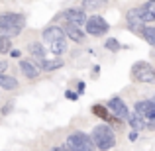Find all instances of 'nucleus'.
Here are the masks:
<instances>
[{"label": "nucleus", "instance_id": "2", "mask_svg": "<svg viewBox=\"0 0 155 151\" xmlns=\"http://www.w3.org/2000/svg\"><path fill=\"white\" fill-rule=\"evenodd\" d=\"M91 140L94 143V147H98L100 151H110L116 145V133H114V130L108 124H100L92 130Z\"/></svg>", "mask_w": 155, "mask_h": 151}, {"label": "nucleus", "instance_id": "7", "mask_svg": "<svg viewBox=\"0 0 155 151\" xmlns=\"http://www.w3.org/2000/svg\"><path fill=\"white\" fill-rule=\"evenodd\" d=\"M106 108H108V112L112 114L114 118H118V120H126L130 114L128 106H126V102L120 98V96H114V98L108 100V104H106Z\"/></svg>", "mask_w": 155, "mask_h": 151}, {"label": "nucleus", "instance_id": "1", "mask_svg": "<svg viewBox=\"0 0 155 151\" xmlns=\"http://www.w3.org/2000/svg\"><path fill=\"white\" fill-rule=\"evenodd\" d=\"M26 28V16L18 12H4L0 14V35H20Z\"/></svg>", "mask_w": 155, "mask_h": 151}, {"label": "nucleus", "instance_id": "15", "mask_svg": "<svg viewBox=\"0 0 155 151\" xmlns=\"http://www.w3.org/2000/svg\"><path fill=\"white\" fill-rule=\"evenodd\" d=\"M0 88H4V90H16L18 88V80L14 77L6 75V73H0Z\"/></svg>", "mask_w": 155, "mask_h": 151}, {"label": "nucleus", "instance_id": "5", "mask_svg": "<svg viewBox=\"0 0 155 151\" xmlns=\"http://www.w3.org/2000/svg\"><path fill=\"white\" fill-rule=\"evenodd\" d=\"M67 145L71 151H94V143H92L91 136L84 132H73L67 137Z\"/></svg>", "mask_w": 155, "mask_h": 151}, {"label": "nucleus", "instance_id": "19", "mask_svg": "<svg viewBox=\"0 0 155 151\" xmlns=\"http://www.w3.org/2000/svg\"><path fill=\"white\" fill-rule=\"evenodd\" d=\"M141 38H145V41H147L149 45H155V28L151 26V24H145Z\"/></svg>", "mask_w": 155, "mask_h": 151}, {"label": "nucleus", "instance_id": "20", "mask_svg": "<svg viewBox=\"0 0 155 151\" xmlns=\"http://www.w3.org/2000/svg\"><path fill=\"white\" fill-rule=\"evenodd\" d=\"M104 47H106V49H108V51L116 53V51H120V49H122V43L118 41L116 38H108V39H106V41H104Z\"/></svg>", "mask_w": 155, "mask_h": 151}, {"label": "nucleus", "instance_id": "16", "mask_svg": "<svg viewBox=\"0 0 155 151\" xmlns=\"http://www.w3.org/2000/svg\"><path fill=\"white\" fill-rule=\"evenodd\" d=\"M126 120L130 122V126H132L134 132H141V130H145V120L141 116H137L136 112H134V114H128V118H126Z\"/></svg>", "mask_w": 155, "mask_h": 151}, {"label": "nucleus", "instance_id": "29", "mask_svg": "<svg viewBox=\"0 0 155 151\" xmlns=\"http://www.w3.org/2000/svg\"><path fill=\"white\" fill-rule=\"evenodd\" d=\"M83 90H84V83H79V92H77V94H81Z\"/></svg>", "mask_w": 155, "mask_h": 151}, {"label": "nucleus", "instance_id": "22", "mask_svg": "<svg viewBox=\"0 0 155 151\" xmlns=\"http://www.w3.org/2000/svg\"><path fill=\"white\" fill-rule=\"evenodd\" d=\"M12 49V39L6 35H0V53H8Z\"/></svg>", "mask_w": 155, "mask_h": 151}, {"label": "nucleus", "instance_id": "28", "mask_svg": "<svg viewBox=\"0 0 155 151\" xmlns=\"http://www.w3.org/2000/svg\"><path fill=\"white\" fill-rule=\"evenodd\" d=\"M8 53H10L12 57H20V51H18V49H10V51H8Z\"/></svg>", "mask_w": 155, "mask_h": 151}, {"label": "nucleus", "instance_id": "31", "mask_svg": "<svg viewBox=\"0 0 155 151\" xmlns=\"http://www.w3.org/2000/svg\"><path fill=\"white\" fill-rule=\"evenodd\" d=\"M53 151H61V147H53Z\"/></svg>", "mask_w": 155, "mask_h": 151}, {"label": "nucleus", "instance_id": "26", "mask_svg": "<svg viewBox=\"0 0 155 151\" xmlns=\"http://www.w3.org/2000/svg\"><path fill=\"white\" fill-rule=\"evenodd\" d=\"M136 140H137V132L132 130V132H130V141H136Z\"/></svg>", "mask_w": 155, "mask_h": 151}, {"label": "nucleus", "instance_id": "14", "mask_svg": "<svg viewBox=\"0 0 155 151\" xmlns=\"http://www.w3.org/2000/svg\"><path fill=\"white\" fill-rule=\"evenodd\" d=\"M108 6V0H83V8L81 10H88V12H96Z\"/></svg>", "mask_w": 155, "mask_h": 151}, {"label": "nucleus", "instance_id": "30", "mask_svg": "<svg viewBox=\"0 0 155 151\" xmlns=\"http://www.w3.org/2000/svg\"><path fill=\"white\" fill-rule=\"evenodd\" d=\"M61 151H71V149H69V145H67V143H65V145H61Z\"/></svg>", "mask_w": 155, "mask_h": 151}, {"label": "nucleus", "instance_id": "6", "mask_svg": "<svg viewBox=\"0 0 155 151\" xmlns=\"http://www.w3.org/2000/svg\"><path fill=\"white\" fill-rule=\"evenodd\" d=\"M84 30H87V34H88V35L100 38V35L108 34L110 26H108V22H106L102 16L94 14V16H91V18H87V22H84Z\"/></svg>", "mask_w": 155, "mask_h": 151}, {"label": "nucleus", "instance_id": "25", "mask_svg": "<svg viewBox=\"0 0 155 151\" xmlns=\"http://www.w3.org/2000/svg\"><path fill=\"white\" fill-rule=\"evenodd\" d=\"M65 96H67L69 100H77V98H79V94H77V92H73V90H67V92H65Z\"/></svg>", "mask_w": 155, "mask_h": 151}, {"label": "nucleus", "instance_id": "8", "mask_svg": "<svg viewBox=\"0 0 155 151\" xmlns=\"http://www.w3.org/2000/svg\"><path fill=\"white\" fill-rule=\"evenodd\" d=\"M137 116H141L143 120H155V102L153 100H140L134 106Z\"/></svg>", "mask_w": 155, "mask_h": 151}, {"label": "nucleus", "instance_id": "17", "mask_svg": "<svg viewBox=\"0 0 155 151\" xmlns=\"http://www.w3.org/2000/svg\"><path fill=\"white\" fill-rule=\"evenodd\" d=\"M61 67H63V59H59V57H53V59H43V63H41V69H43V71H47V73L57 71V69H61Z\"/></svg>", "mask_w": 155, "mask_h": 151}, {"label": "nucleus", "instance_id": "23", "mask_svg": "<svg viewBox=\"0 0 155 151\" xmlns=\"http://www.w3.org/2000/svg\"><path fill=\"white\" fill-rule=\"evenodd\" d=\"M143 28H145V24H128V30L132 31V34H136V35L143 34Z\"/></svg>", "mask_w": 155, "mask_h": 151}, {"label": "nucleus", "instance_id": "11", "mask_svg": "<svg viewBox=\"0 0 155 151\" xmlns=\"http://www.w3.org/2000/svg\"><path fill=\"white\" fill-rule=\"evenodd\" d=\"M28 51H30L31 59L35 61L34 65L38 69H41V63H43V59H45V49H43V45H41V43H38V41H34V43L28 45Z\"/></svg>", "mask_w": 155, "mask_h": 151}, {"label": "nucleus", "instance_id": "18", "mask_svg": "<svg viewBox=\"0 0 155 151\" xmlns=\"http://www.w3.org/2000/svg\"><path fill=\"white\" fill-rule=\"evenodd\" d=\"M91 110H92V114H94V116H98L100 120H104V122H108L110 116H112V114L108 112V108H106V106H102V104H94Z\"/></svg>", "mask_w": 155, "mask_h": 151}, {"label": "nucleus", "instance_id": "13", "mask_svg": "<svg viewBox=\"0 0 155 151\" xmlns=\"http://www.w3.org/2000/svg\"><path fill=\"white\" fill-rule=\"evenodd\" d=\"M20 71H22L28 79H38L39 77V69L35 67L34 61H30V59H22L20 61Z\"/></svg>", "mask_w": 155, "mask_h": 151}, {"label": "nucleus", "instance_id": "27", "mask_svg": "<svg viewBox=\"0 0 155 151\" xmlns=\"http://www.w3.org/2000/svg\"><path fill=\"white\" fill-rule=\"evenodd\" d=\"M6 67H8V63H6V61H0V73H4V71H6Z\"/></svg>", "mask_w": 155, "mask_h": 151}, {"label": "nucleus", "instance_id": "3", "mask_svg": "<svg viewBox=\"0 0 155 151\" xmlns=\"http://www.w3.org/2000/svg\"><path fill=\"white\" fill-rule=\"evenodd\" d=\"M128 24H153L155 22V0H147L143 6L132 8L126 14Z\"/></svg>", "mask_w": 155, "mask_h": 151}, {"label": "nucleus", "instance_id": "24", "mask_svg": "<svg viewBox=\"0 0 155 151\" xmlns=\"http://www.w3.org/2000/svg\"><path fill=\"white\" fill-rule=\"evenodd\" d=\"M12 108H14V102H6V106H4V108H2V116H8V114H10L12 112Z\"/></svg>", "mask_w": 155, "mask_h": 151}, {"label": "nucleus", "instance_id": "12", "mask_svg": "<svg viewBox=\"0 0 155 151\" xmlns=\"http://www.w3.org/2000/svg\"><path fill=\"white\" fill-rule=\"evenodd\" d=\"M63 34H65V38H69L71 41H77V43H83L84 38H87V34L79 26H71V24H67L63 28Z\"/></svg>", "mask_w": 155, "mask_h": 151}, {"label": "nucleus", "instance_id": "4", "mask_svg": "<svg viewBox=\"0 0 155 151\" xmlns=\"http://www.w3.org/2000/svg\"><path fill=\"white\" fill-rule=\"evenodd\" d=\"M130 77H132L134 80H137V83H147V84L155 83V71L147 61H137V63H134L132 69H130Z\"/></svg>", "mask_w": 155, "mask_h": 151}, {"label": "nucleus", "instance_id": "21", "mask_svg": "<svg viewBox=\"0 0 155 151\" xmlns=\"http://www.w3.org/2000/svg\"><path fill=\"white\" fill-rule=\"evenodd\" d=\"M51 53H55V55H61V53L67 51V43H65V39H59V41H53L51 43Z\"/></svg>", "mask_w": 155, "mask_h": 151}, {"label": "nucleus", "instance_id": "9", "mask_svg": "<svg viewBox=\"0 0 155 151\" xmlns=\"http://www.w3.org/2000/svg\"><path fill=\"white\" fill-rule=\"evenodd\" d=\"M63 18L67 20V24H71V26H84V22H87V14H84V10H81V8H69V10L63 12Z\"/></svg>", "mask_w": 155, "mask_h": 151}, {"label": "nucleus", "instance_id": "10", "mask_svg": "<svg viewBox=\"0 0 155 151\" xmlns=\"http://www.w3.org/2000/svg\"><path fill=\"white\" fill-rule=\"evenodd\" d=\"M41 38L45 39L47 43H53V41H59V39H65L63 28H61V26H47L45 30L41 31Z\"/></svg>", "mask_w": 155, "mask_h": 151}]
</instances>
